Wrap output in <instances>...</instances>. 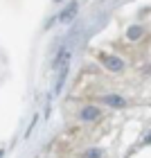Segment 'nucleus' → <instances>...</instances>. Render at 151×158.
<instances>
[{"label":"nucleus","instance_id":"1","mask_svg":"<svg viewBox=\"0 0 151 158\" xmlns=\"http://www.w3.org/2000/svg\"><path fill=\"white\" fill-rule=\"evenodd\" d=\"M99 61L104 63L106 68L111 70V73H120V70H124V61L120 59V56H115V54H106V52H99Z\"/></svg>","mask_w":151,"mask_h":158},{"label":"nucleus","instance_id":"2","mask_svg":"<svg viewBox=\"0 0 151 158\" xmlns=\"http://www.w3.org/2000/svg\"><path fill=\"white\" fill-rule=\"evenodd\" d=\"M77 11H79V2H77V0H72V2H68V5L61 9V14L56 16V20H59V23H70V20H75Z\"/></svg>","mask_w":151,"mask_h":158},{"label":"nucleus","instance_id":"3","mask_svg":"<svg viewBox=\"0 0 151 158\" xmlns=\"http://www.w3.org/2000/svg\"><path fill=\"white\" fill-rule=\"evenodd\" d=\"M99 115H102L99 106H84L79 111V120L81 122H95V120H99Z\"/></svg>","mask_w":151,"mask_h":158},{"label":"nucleus","instance_id":"4","mask_svg":"<svg viewBox=\"0 0 151 158\" xmlns=\"http://www.w3.org/2000/svg\"><path fill=\"white\" fill-rule=\"evenodd\" d=\"M102 102H104L106 106H113V109H124V106H126V99L122 97V95H115V93H111V95H104Z\"/></svg>","mask_w":151,"mask_h":158},{"label":"nucleus","instance_id":"5","mask_svg":"<svg viewBox=\"0 0 151 158\" xmlns=\"http://www.w3.org/2000/svg\"><path fill=\"white\" fill-rule=\"evenodd\" d=\"M142 36H145V27H142V25H131L126 30V39L129 41H140Z\"/></svg>","mask_w":151,"mask_h":158},{"label":"nucleus","instance_id":"6","mask_svg":"<svg viewBox=\"0 0 151 158\" xmlns=\"http://www.w3.org/2000/svg\"><path fill=\"white\" fill-rule=\"evenodd\" d=\"M102 156H104V152L99 147H90V149H86L81 154V158H102Z\"/></svg>","mask_w":151,"mask_h":158},{"label":"nucleus","instance_id":"7","mask_svg":"<svg viewBox=\"0 0 151 158\" xmlns=\"http://www.w3.org/2000/svg\"><path fill=\"white\" fill-rule=\"evenodd\" d=\"M66 73H68V66H63L61 75H59V79H56V86H54V95H59V93H61V88H63V81H66Z\"/></svg>","mask_w":151,"mask_h":158},{"label":"nucleus","instance_id":"8","mask_svg":"<svg viewBox=\"0 0 151 158\" xmlns=\"http://www.w3.org/2000/svg\"><path fill=\"white\" fill-rule=\"evenodd\" d=\"M36 120H39V115H34V118H32V122H30V127H27V131H25V138H30V133H32V129H34V124H36Z\"/></svg>","mask_w":151,"mask_h":158},{"label":"nucleus","instance_id":"9","mask_svg":"<svg viewBox=\"0 0 151 158\" xmlns=\"http://www.w3.org/2000/svg\"><path fill=\"white\" fill-rule=\"evenodd\" d=\"M145 145H151V133H149L147 138H145Z\"/></svg>","mask_w":151,"mask_h":158},{"label":"nucleus","instance_id":"10","mask_svg":"<svg viewBox=\"0 0 151 158\" xmlns=\"http://www.w3.org/2000/svg\"><path fill=\"white\" fill-rule=\"evenodd\" d=\"M2 156H5V149H0V158H2Z\"/></svg>","mask_w":151,"mask_h":158},{"label":"nucleus","instance_id":"11","mask_svg":"<svg viewBox=\"0 0 151 158\" xmlns=\"http://www.w3.org/2000/svg\"><path fill=\"white\" fill-rule=\"evenodd\" d=\"M52 2H61V0H52Z\"/></svg>","mask_w":151,"mask_h":158}]
</instances>
